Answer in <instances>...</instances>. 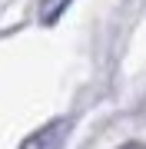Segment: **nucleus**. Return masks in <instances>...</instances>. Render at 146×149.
Returning a JSON list of instances; mask_svg holds the SVG:
<instances>
[{
    "mask_svg": "<svg viewBox=\"0 0 146 149\" xmlns=\"http://www.w3.org/2000/svg\"><path fill=\"white\" fill-rule=\"evenodd\" d=\"M70 129H73V119L70 116H57V119H50L47 126H40L37 133H30L20 143V149H63Z\"/></svg>",
    "mask_w": 146,
    "mask_h": 149,
    "instance_id": "nucleus-1",
    "label": "nucleus"
},
{
    "mask_svg": "<svg viewBox=\"0 0 146 149\" xmlns=\"http://www.w3.org/2000/svg\"><path fill=\"white\" fill-rule=\"evenodd\" d=\"M70 0H40V23H57V17L66 10Z\"/></svg>",
    "mask_w": 146,
    "mask_h": 149,
    "instance_id": "nucleus-2",
    "label": "nucleus"
},
{
    "mask_svg": "<svg viewBox=\"0 0 146 149\" xmlns=\"http://www.w3.org/2000/svg\"><path fill=\"white\" fill-rule=\"evenodd\" d=\"M119 149H146V143H136V139H133V143H123Z\"/></svg>",
    "mask_w": 146,
    "mask_h": 149,
    "instance_id": "nucleus-3",
    "label": "nucleus"
}]
</instances>
